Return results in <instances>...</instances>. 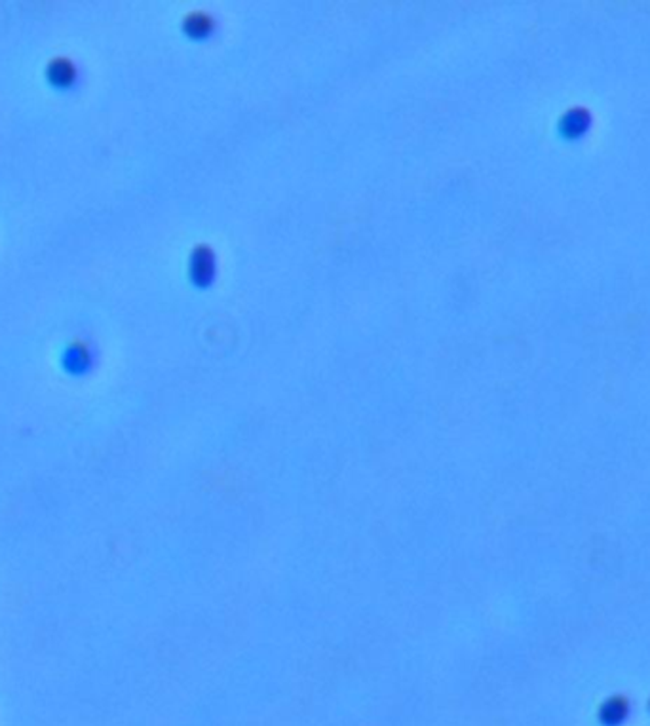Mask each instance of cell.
<instances>
[{
  "label": "cell",
  "instance_id": "3",
  "mask_svg": "<svg viewBox=\"0 0 650 726\" xmlns=\"http://www.w3.org/2000/svg\"><path fill=\"white\" fill-rule=\"evenodd\" d=\"M181 33L194 44H206L219 35V20L204 10L188 12L181 20Z\"/></svg>",
  "mask_w": 650,
  "mask_h": 726
},
{
  "label": "cell",
  "instance_id": "7",
  "mask_svg": "<svg viewBox=\"0 0 650 726\" xmlns=\"http://www.w3.org/2000/svg\"><path fill=\"white\" fill-rule=\"evenodd\" d=\"M646 709H648V714H650V698H648V702H646Z\"/></svg>",
  "mask_w": 650,
  "mask_h": 726
},
{
  "label": "cell",
  "instance_id": "5",
  "mask_svg": "<svg viewBox=\"0 0 650 726\" xmlns=\"http://www.w3.org/2000/svg\"><path fill=\"white\" fill-rule=\"evenodd\" d=\"M631 717V702L624 694L605 698L598 707V722L601 726H624Z\"/></svg>",
  "mask_w": 650,
  "mask_h": 726
},
{
  "label": "cell",
  "instance_id": "1",
  "mask_svg": "<svg viewBox=\"0 0 650 726\" xmlns=\"http://www.w3.org/2000/svg\"><path fill=\"white\" fill-rule=\"evenodd\" d=\"M186 278L198 291H208L219 278V257L210 244H196L186 261Z\"/></svg>",
  "mask_w": 650,
  "mask_h": 726
},
{
  "label": "cell",
  "instance_id": "2",
  "mask_svg": "<svg viewBox=\"0 0 650 726\" xmlns=\"http://www.w3.org/2000/svg\"><path fill=\"white\" fill-rule=\"evenodd\" d=\"M593 128V114L586 107H571L558 120V136L565 143H580Z\"/></svg>",
  "mask_w": 650,
  "mask_h": 726
},
{
  "label": "cell",
  "instance_id": "6",
  "mask_svg": "<svg viewBox=\"0 0 650 726\" xmlns=\"http://www.w3.org/2000/svg\"><path fill=\"white\" fill-rule=\"evenodd\" d=\"M46 80L52 88L69 91L78 83V69L76 65L67 58L52 59L46 67Z\"/></svg>",
  "mask_w": 650,
  "mask_h": 726
},
{
  "label": "cell",
  "instance_id": "4",
  "mask_svg": "<svg viewBox=\"0 0 650 726\" xmlns=\"http://www.w3.org/2000/svg\"><path fill=\"white\" fill-rule=\"evenodd\" d=\"M93 363H96V352L86 341L76 339L63 348L61 367L67 375L84 376L93 369Z\"/></svg>",
  "mask_w": 650,
  "mask_h": 726
}]
</instances>
